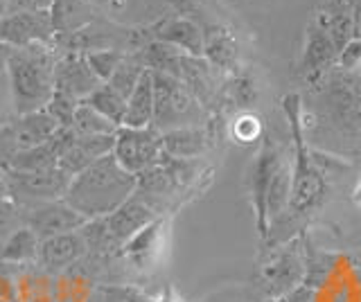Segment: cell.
<instances>
[{"label":"cell","instance_id":"1","mask_svg":"<svg viewBox=\"0 0 361 302\" xmlns=\"http://www.w3.org/2000/svg\"><path fill=\"white\" fill-rule=\"evenodd\" d=\"M138 185V176L127 172L113 158V153L99 158L88 170L73 176L63 201L77 210L86 221L104 219L131 199Z\"/></svg>","mask_w":361,"mask_h":302},{"label":"cell","instance_id":"2","mask_svg":"<svg viewBox=\"0 0 361 302\" xmlns=\"http://www.w3.org/2000/svg\"><path fill=\"white\" fill-rule=\"evenodd\" d=\"M56 50L52 46H34L14 50L7 63V80L14 95L18 115L45 111L54 95Z\"/></svg>","mask_w":361,"mask_h":302},{"label":"cell","instance_id":"3","mask_svg":"<svg viewBox=\"0 0 361 302\" xmlns=\"http://www.w3.org/2000/svg\"><path fill=\"white\" fill-rule=\"evenodd\" d=\"M300 97L289 95L285 99V111L291 122L293 144H296V165L291 170V199H289V212L293 215H307L316 206L323 203L327 194L325 178L314 165L312 156L302 142V127H300Z\"/></svg>","mask_w":361,"mask_h":302},{"label":"cell","instance_id":"4","mask_svg":"<svg viewBox=\"0 0 361 302\" xmlns=\"http://www.w3.org/2000/svg\"><path fill=\"white\" fill-rule=\"evenodd\" d=\"M154 77V122L152 127L161 133L199 127L203 120V106L188 91V86L165 73H152Z\"/></svg>","mask_w":361,"mask_h":302},{"label":"cell","instance_id":"5","mask_svg":"<svg viewBox=\"0 0 361 302\" xmlns=\"http://www.w3.org/2000/svg\"><path fill=\"white\" fill-rule=\"evenodd\" d=\"M305 277V253L302 237H293L285 241L267 257V262L259 266L257 284L262 289L267 300L280 298L302 284Z\"/></svg>","mask_w":361,"mask_h":302},{"label":"cell","instance_id":"6","mask_svg":"<svg viewBox=\"0 0 361 302\" xmlns=\"http://www.w3.org/2000/svg\"><path fill=\"white\" fill-rule=\"evenodd\" d=\"M5 181L9 199H14L18 206L27 208L34 203H43V201L63 199L73 178L56 165L52 170L41 172H5Z\"/></svg>","mask_w":361,"mask_h":302},{"label":"cell","instance_id":"7","mask_svg":"<svg viewBox=\"0 0 361 302\" xmlns=\"http://www.w3.org/2000/svg\"><path fill=\"white\" fill-rule=\"evenodd\" d=\"M113 158L131 174H142L163 156V133L154 127H120L113 142Z\"/></svg>","mask_w":361,"mask_h":302},{"label":"cell","instance_id":"8","mask_svg":"<svg viewBox=\"0 0 361 302\" xmlns=\"http://www.w3.org/2000/svg\"><path fill=\"white\" fill-rule=\"evenodd\" d=\"M325 108L341 131H361V77L353 73L332 75L325 84Z\"/></svg>","mask_w":361,"mask_h":302},{"label":"cell","instance_id":"9","mask_svg":"<svg viewBox=\"0 0 361 302\" xmlns=\"http://www.w3.org/2000/svg\"><path fill=\"white\" fill-rule=\"evenodd\" d=\"M59 129L61 127L45 111L18 115L11 125L0 131V165L7 163L11 156L30 151L39 147V144L48 142Z\"/></svg>","mask_w":361,"mask_h":302},{"label":"cell","instance_id":"10","mask_svg":"<svg viewBox=\"0 0 361 302\" xmlns=\"http://www.w3.org/2000/svg\"><path fill=\"white\" fill-rule=\"evenodd\" d=\"M54 37L50 9L48 12H11L0 16V41L14 50L52 46Z\"/></svg>","mask_w":361,"mask_h":302},{"label":"cell","instance_id":"11","mask_svg":"<svg viewBox=\"0 0 361 302\" xmlns=\"http://www.w3.org/2000/svg\"><path fill=\"white\" fill-rule=\"evenodd\" d=\"M23 223L43 241L56 237V234H66L84 228L86 219L68 206L63 199H56V201H43V203L23 208Z\"/></svg>","mask_w":361,"mask_h":302},{"label":"cell","instance_id":"12","mask_svg":"<svg viewBox=\"0 0 361 302\" xmlns=\"http://www.w3.org/2000/svg\"><path fill=\"white\" fill-rule=\"evenodd\" d=\"M285 158L280 156L278 147L271 140H264L262 149H259L257 158L251 167V176H248V187H251V201L255 210V221H257V232L259 237H267L269 232V217H267V192L269 185L274 181L276 172L282 167Z\"/></svg>","mask_w":361,"mask_h":302},{"label":"cell","instance_id":"13","mask_svg":"<svg viewBox=\"0 0 361 302\" xmlns=\"http://www.w3.org/2000/svg\"><path fill=\"white\" fill-rule=\"evenodd\" d=\"M56 65H54V93H61L84 102V99L97 91L102 82L97 75L90 70L86 61V54L82 52H56Z\"/></svg>","mask_w":361,"mask_h":302},{"label":"cell","instance_id":"14","mask_svg":"<svg viewBox=\"0 0 361 302\" xmlns=\"http://www.w3.org/2000/svg\"><path fill=\"white\" fill-rule=\"evenodd\" d=\"M165 219L158 217L156 221H152L149 226H145L138 234L122 246L120 248V257L127 262L129 268L138 273H149L152 268H156L161 264L163 255H165Z\"/></svg>","mask_w":361,"mask_h":302},{"label":"cell","instance_id":"15","mask_svg":"<svg viewBox=\"0 0 361 302\" xmlns=\"http://www.w3.org/2000/svg\"><path fill=\"white\" fill-rule=\"evenodd\" d=\"M158 217L161 215H158L142 196L133 192L131 199L124 201L116 212H111L109 217H104V223H106V230L111 234L113 244H116V248L120 251L133 234H138L145 226H149Z\"/></svg>","mask_w":361,"mask_h":302},{"label":"cell","instance_id":"16","mask_svg":"<svg viewBox=\"0 0 361 302\" xmlns=\"http://www.w3.org/2000/svg\"><path fill=\"white\" fill-rule=\"evenodd\" d=\"M88 255V246L82 230L56 234V237L43 239L39 246V264L45 271H68L77 266Z\"/></svg>","mask_w":361,"mask_h":302},{"label":"cell","instance_id":"17","mask_svg":"<svg viewBox=\"0 0 361 302\" xmlns=\"http://www.w3.org/2000/svg\"><path fill=\"white\" fill-rule=\"evenodd\" d=\"M113 142H116V136H75L71 147L59 158V167L73 178L109 156L113 151Z\"/></svg>","mask_w":361,"mask_h":302},{"label":"cell","instance_id":"18","mask_svg":"<svg viewBox=\"0 0 361 302\" xmlns=\"http://www.w3.org/2000/svg\"><path fill=\"white\" fill-rule=\"evenodd\" d=\"M336 59H338V48L334 39L327 34V30H323L321 25L310 27L302 61H300V73L307 77V80H316V77H321Z\"/></svg>","mask_w":361,"mask_h":302},{"label":"cell","instance_id":"19","mask_svg":"<svg viewBox=\"0 0 361 302\" xmlns=\"http://www.w3.org/2000/svg\"><path fill=\"white\" fill-rule=\"evenodd\" d=\"M154 122V77L152 70H145L138 86L127 99V113H124L122 127L142 129L152 127Z\"/></svg>","mask_w":361,"mask_h":302},{"label":"cell","instance_id":"20","mask_svg":"<svg viewBox=\"0 0 361 302\" xmlns=\"http://www.w3.org/2000/svg\"><path fill=\"white\" fill-rule=\"evenodd\" d=\"M156 39L180 50L183 54H190V57H203V50H206L203 32L192 23V20H183V18L165 23L158 30Z\"/></svg>","mask_w":361,"mask_h":302},{"label":"cell","instance_id":"21","mask_svg":"<svg viewBox=\"0 0 361 302\" xmlns=\"http://www.w3.org/2000/svg\"><path fill=\"white\" fill-rule=\"evenodd\" d=\"M50 18L54 34L61 37L90 25L95 20V14L86 0H54L50 5Z\"/></svg>","mask_w":361,"mask_h":302},{"label":"cell","instance_id":"22","mask_svg":"<svg viewBox=\"0 0 361 302\" xmlns=\"http://www.w3.org/2000/svg\"><path fill=\"white\" fill-rule=\"evenodd\" d=\"M208 149V136L201 127H185L163 133V153L172 158L195 161Z\"/></svg>","mask_w":361,"mask_h":302},{"label":"cell","instance_id":"23","mask_svg":"<svg viewBox=\"0 0 361 302\" xmlns=\"http://www.w3.org/2000/svg\"><path fill=\"white\" fill-rule=\"evenodd\" d=\"M302 253H305V277L302 284L310 287L312 291L321 289L327 277L332 275L334 266H336V253L323 251L319 246H314L307 237H302Z\"/></svg>","mask_w":361,"mask_h":302},{"label":"cell","instance_id":"24","mask_svg":"<svg viewBox=\"0 0 361 302\" xmlns=\"http://www.w3.org/2000/svg\"><path fill=\"white\" fill-rule=\"evenodd\" d=\"M39 246L41 239L27 226H20L7 237L0 246V262L7 264H32L39 262Z\"/></svg>","mask_w":361,"mask_h":302},{"label":"cell","instance_id":"25","mask_svg":"<svg viewBox=\"0 0 361 302\" xmlns=\"http://www.w3.org/2000/svg\"><path fill=\"white\" fill-rule=\"evenodd\" d=\"M84 104H88L90 108H95L97 113H102L106 120H111L113 125L122 127L124 122V113H127V99H124L120 93H116L109 84H102L97 91L90 93Z\"/></svg>","mask_w":361,"mask_h":302},{"label":"cell","instance_id":"26","mask_svg":"<svg viewBox=\"0 0 361 302\" xmlns=\"http://www.w3.org/2000/svg\"><path fill=\"white\" fill-rule=\"evenodd\" d=\"M291 199V167L287 163H282V167L276 172L274 181L269 185L267 192V217L269 223L278 221L282 212H287Z\"/></svg>","mask_w":361,"mask_h":302},{"label":"cell","instance_id":"27","mask_svg":"<svg viewBox=\"0 0 361 302\" xmlns=\"http://www.w3.org/2000/svg\"><path fill=\"white\" fill-rule=\"evenodd\" d=\"M71 129L75 131V136H116L120 127L113 125V122L106 120L102 113H97L95 108L79 102Z\"/></svg>","mask_w":361,"mask_h":302},{"label":"cell","instance_id":"28","mask_svg":"<svg viewBox=\"0 0 361 302\" xmlns=\"http://www.w3.org/2000/svg\"><path fill=\"white\" fill-rule=\"evenodd\" d=\"M145 63L140 61V57L138 54H127L124 57V61L118 65V70L111 75V80L109 82H104V84H109L113 91L116 93H120L124 99H129V95L133 93V88L138 86V82H140V77L145 75Z\"/></svg>","mask_w":361,"mask_h":302},{"label":"cell","instance_id":"29","mask_svg":"<svg viewBox=\"0 0 361 302\" xmlns=\"http://www.w3.org/2000/svg\"><path fill=\"white\" fill-rule=\"evenodd\" d=\"M124 57H127L124 50H95L86 54V61L90 65V70L97 75V80L104 84L118 70V65L124 61Z\"/></svg>","mask_w":361,"mask_h":302},{"label":"cell","instance_id":"30","mask_svg":"<svg viewBox=\"0 0 361 302\" xmlns=\"http://www.w3.org/2000/svg\"><path fill=\"white\" fill-rule=\"evenodd\" d=\"M77 106H79L77 99L61 95V93H54L48 106H45V113H48L61 129H71L75 113H77Z\"/></svg>","mask_w":361,"mask_h":302},{"label":"cell","instance_id":"31","mask_svg":"<svg viewBox=\"0 0 361 302\" xmlns=\"http://www.w3.org/2000/svg\"><path fill=\"white\" fill-rule=\"evenodd\" d=\"M93 302H156V298L145 296L140 289H133V287L109 284V287H99L95 291Z\"/></svg>","mask_w":361,"mask_h":302},{"label":"cell","instance_id":"32","mask_svg":"<svg viewBox=\"0 0 361 302\" xmlns=\"http://www.w3.org/2000/svg\"><path fill=\"white\" fill-rule=\"evenodd\" d=\"M23 223V208L16 203L14 199H3L0 201V246L7 241V237L14 230H18Z\"/></svg>","mask_w":361,"mask_h":302},{"label":"cell","instance_id":"33","mask_svg":"<svg viewBox=\"0 0 361 302\" xmlns=\"http://www.w3.org/2000/svg\"><path fill=\"white\" fill-rule=\"evenodd\" d=\"M18 118V111L14 104V95H11V86L7 75L0 77V131H3L7 125H11Z\"/></svg>","mask_w":361,"mask_h":302},{"label":"cell","instance_id":"34","mask_svg":"<svg viewBox=\"0 0 361 302\" xmlns=\"http://www.w3.org/2000/svg\"><path fill=\"white\" fill-rule=\"evenodd\" d=\"M338 68L345 73H357L361 70V39L348 41L343 50L338 52Z\"/></svg>","mask_w":361,"mask_h":302},{"label":"cell","instance_id":"35","mask_svg":"<svg viewBox=\"0 0 361 302\" xmlns=\"http://www.w3.org/2000/svg\"><path fill=\"white\" fill-rule=\"evenodd\" d=\"M233 133L235 138L240 142H251L255 140L259 133H262V125H259V120L251 113H244L235 120V127H233Z\"/></svg>","mask_w":361,"mask_h":302},{"label":"cell","instance_id":"36","mask_svg":"<svg viewBox=\"0 0 361 302\" xmlns=\"http://www.w3.org/2000/svg\"><path fill=\"white\" fill-rule=\"evenodd\" d=\"M54 0H11V12H48Z\"/></svg>","mask_w":361,"mask_h":302},{"label":"cell","instance_id":"37","mask_svg":"<svg viewBox=\"0 0 361 302\" xmlns=\"http://www.w3.org/2000/svg\"><path fill=\"white\" fill-rule=\"evenodd\" d=\"M267 302H314V291L310 287L300 284V287H296L293 291H289V294L280 296V298H271Z\"/></svg>","mask_w":361,"mask_h":302},{"label":"cell","instance_id":"38","mask_svg":"<svg viewBox=\"0 0 361 302\" xmlns=\"http://www.w3.org/2000/svg\"><path fill=\"white\" fill-rule=\"evenodd\" d=\"M11 52H14V48L5 46V43L0 41V77H3V75H7V63H9V57H11Z\"/></svg>","mask_w":361,"mask_h":302},{"label":"cell","instance_id":"39","mask_svg":"<svg viewBox=\"0 0 361 302\" xmlns=\"http://www.w3.org/2000/svg\"><path fill=\"white\" fill-rule=\"evenodd\" d=\"M156 302H180V300L176 298V294H174L172 289H165V291H163V296H158V298H156Z\"/></svg>","mask_w":361,"mask_h":302},{"label":"cell","instance_id":"40","mask_svg":"<svg viewBox=\"0 0 361 302\" xmlns=\"http://www.w3.org/2000/svg\"><path fill=\"white\" fill-rule=\"evenodd\" d=\"M9 194H7V181H5V172L0 170V201L3 199H7Z\"/></svg>","mask_w":361,"mask_h":302},{"label":"cell","instance_id":"41","mask_svg":"<svg viewBox=\"0 0 361 302\" xmlns=\"http://www.w3.org/2000/svg\"><path fill=\"white\" fill-rule=\"evenodd\" d=\"M9 7H11V0H0V16L9 14Z\"/></svg>","mask_w":361,"mask_h":302},{"label":"cell","instance_id":"42","mask_svg":"<svg viewBox=\"0 0 361 302\" xmlns=\"http://www.w3.org/2000/svg\"><path fill=\"white\" fill-rule=\"evenodd\" d=\"M355 201H357V206L361 208V178H359V183L355 187Z\"/></svg>","mask_w":361,"mask_h":302}]
</instances>
